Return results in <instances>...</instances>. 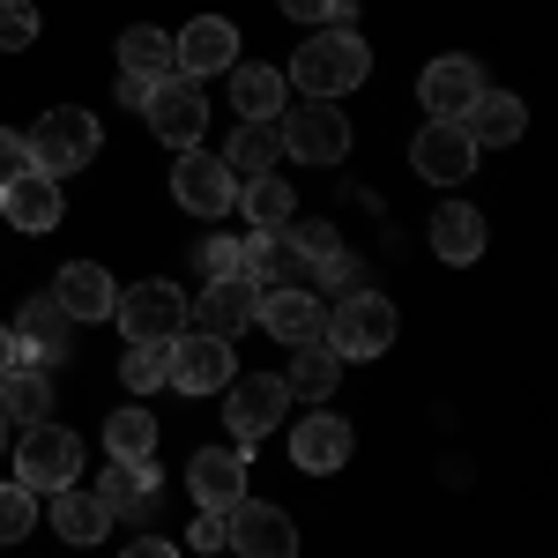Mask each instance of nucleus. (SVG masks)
Masks as SVG:
<instances>
[{"instance_id": "f257e3e1", "label": "nucleus", "mask_w": 558, "mask_h": 558, "mask_svg": "<svg viewBox=\"0 0 558 558\" xmlns=\"http://www.w3.org/2000/svg\"><path fill=\"white\" fill-rule=\"evenodd\" d=\"M365 75H373V45L357 38V31H313V38L299 45V60H291L283 83L305 89V97H320V105H336L350 89H365Z\"/></svg>"}, {"instance_id": "f03ea898", "label": "nucleus", "mask_w": 558, "mask_h": 558, "mask_svg": "<svg viewBox=\"0 0 558 558\" xmlns=\"http://www.w3.org/2000/svg\"><path fill=\"white\" fill-rule=\"evenodd\" d=\"M23 149H31V172L68 179V172H89V165H97L105 128H97V112H83V105H52L38 128L23 134Z\"/></svg>"}, {"instance_id": "7ed1b4c3", "label": "nucleus", "mask_w": 558, "mask_h": 558, "mask_svg": "<svg viewBox=\"0 0 558 558\" xmlns=\"http://www.w3.org/2000/svg\"><path fill=\"white\" fill-rule=\"evenodd\" d=\"M395 299H380V291H350L336 313H328V328H320V343L336 350L343 365H365V357H387L395 350Z\"/></svg>"}, {"instance_id": "20e7f679", "label": "nucleus", "mask_w": 558, "mask_h": 558, "mask_svg": "<svg viewBox=\"0 0 558 558\" xmlns=\"http://www.w3.org/2000/svg\"><path fill=\"white\" fill-rule=\"evenodd\" d=\"M15 484L38 492V499L68 492V484H83V432L52 425V417L31 425V432H23V447H15Z\"/></svg>"}, {"instance_id": "39448f33", "label": "nucleus", "mask_w": 558, "mask_h": 558, "mask_svg": "<svg viewBox=\"0 0 558 558\" xmlns=\"http://www.w3.org/2000/svg\"><path fill=\"white\" fill-rule=\"evenodd\" d=\"M276 142H283V157H291V165H320V172H336V165L350 157V120H343V105L305 97V105L283 112Z\"/></svg>"}, {"instance_id": "423d86ee", "label": "nucleus", "mask_w": 558, "mask_h": 558, "mask_svg": "<svg viewBox=\"0 0 558 558\" xmlns=\"http://www.w3.org/2000/svg\"><path fill=\"white\" fill-rule=\"evenodd\" d=\"M112 320H120V336H128V343H172V336H186L194 305H186V291H179V283H165V276H149V283H134V291H120V305H112Z\"/></svg>"}, {"instance_id": "0eeeda50", "label": "nucleus", "mask_w": 558, "mask_h": 558, "mask_svg": "<svg viewBox=\"0 0 558 558\" xmlns=\"http://www.w3.org/2000/svg\"><path fill=\"white\" fill-rule=\"evenodd\" d=\"M283 417H291V387H283V373H239V380L223 387V425H231L239 447L268 439Z\"/></svg>"}, {"instance_id": "6e6552de", "label": "nucleus", "mask_w": 558, "mask_h": 558, "mask_svg": "<svg viewBox=\"0 0 558 558\" xmlns=\"http://www.w3.org/2000/svg\"><path fill=\"white\" fill-rule=\"evenodd\" d=\"M223 544L239 558H299V521L276 499H239L223 507Z\"/></svg>"}, {"instance_id": "1a4fd4ad", "label": "nucleus", "mask_w": 558, "mask_h": 558, "mask_svg": "<svg viewBox=\"0 0 558 558\" xmlns=\"http://www.w3.org/2000/svg\"><path fill=\"white\" fill-rule=\"evenodd\" d=\"M172 202H179L186 216L216 223V216L239 209V179H231V165H223V157H209V149H179V165H172Z\"/></svg>"}, {"instance_id": "9d476101", "label": "nucleus", "mask_w": 558, "mask_h": 558, "mask_svg": "<svg viewBox=\"0 0 558 558\" xmlns=\"http://www.w3.org/2000/svg\"><path fill=\"white\" fill-rule=\"evenodd\" d=\"M142 120L157 128V142H172V149H202V134H209V97H202V83H186V75L149 83Z\"/></svg>"}, {"instance_id": "9b49d317", "label": "nucleus", "mask_w": 558, "mask_h": 558, "mask_svg": "<svg viewBox=\"0 0 558 558\" xmlns=\"http://www.w3.org/2000/svg\"><path fill=\"white\" fill-rule=\"evenodd\" d=\"M231 380H239V357H231L223 336H209V328L172 336V387L179 395H223Z\"/></svg>"}, {"instance_id": "f8f14e48", "label": "nucleus", "mask_w": 558, "mask_h": 558, "mask_svg": "<svg viewBox=\"0 0 558 558\" xmlns=\"http://www.w3.org/2000/svg\"><path fill=\"white\" fill-rule=\"evenodd\" d=\"M97 507L112 521H157V507H165L157 462H105L97 470Z\"/></svg>"}, {"instance_id": "ddd939ff", "label": "nucleus", "mask_w": 558, "mask_h": 558, "mask_svg": "<svg viewBox=\"0 0 558 558\" xmlns=\"http://www.w3.org/2000/svg\"><path fill=\"white\" fill-rule=\"evenodd\" d=\"M410 165L432 179V186H462L476 172V142L462 134V120H425L417 142H410Z\"/></svg>"}, {"instance_id": "4468645a", "label": "nucleus", "mask_w": 558, "mask_h": 558, "mask_svg": "<svg viewBox=\"0 0 558 558\" xmlns=\"http://www.w3.org/2000/svg\"><path fill=\"white\" fill-rule=\"evenodd\" d=\"M357 454V432H350V417H336V410H313V417H299V432H291V462H299L305 476H336Z\"/></svg>"}, {"instance_id": "2eb2a0df", "label": "nucleus", "mask_w": 558, "mask_h": 558, "mask_svg": "<svg viewBox=\"0 0 558 558\" xmlns=\"http://www.w3.org/2000/svg\"><path fill=\"white\" fill-rule=\"evenodd\" d=\"M186 492H194V507H209V514L239 507V499H246V447H239V439H231V447H202V454L186 462Z\"/></svg>"}, {"instance_id": "dca6fc26", "label": "nucleus", "mask_w": 558, "mask_h": 558, "mask_svg": "<svg viewBox=\"0 0 558 558\" xmlns=\"http://www.w3.org/2000/svg\"><path fill=\"white\" fill-rule=\"evenodd\" d=\"M172 45H179V75L186 83H209V75H231L239 68V31L223 15H194Z\"/></svg>"}, {"instance_id": "f3484780", "label": "nucleus", "mask_w": 558, "mask_h": 558, "mask_svg": "<svg viewBox=\"0 0 558 558\" xmlns=\"http://www.w3.org/2000/svg\"><path fill=\"white\" fill-rule=\"evenodd\" d=\"M260 313V283L239 268V276H209V291H202V305H194V320L209 328V336H223V343H239L246 328H254Z\"/></svg>"}, {"instance_id": "a211bd4d", "label": "nucleus", "mask_w": 558, "mask_h": 558, "mask_svg": "<svg viewBox=\"0 0 558 558\" xmlns=\"http://www.w3.org/2000/svg\"><path fill=\"white\" fill-rule=\"evenodd\" d=\"M68 328H75V320L52 305V291L31 299L23 313H15V328H8V336H15V365H45V373H52V365L75 350V343H68Z\"/></svg>"}, {"instance_id": "6ab92c4d", "label": "nucleus", "mask_w": 558, "mask_h": 558, "mask_svg": "<svg viewBox=\"0 0 558 558\" xmlns=\"http://www.w3.org/2000/svg\"><path fill=\"white\" fill-rule=\"evenodd\" d=\"M476 89H484V68L462 60V52H447V60H432L417 75V105H425V120H462L476 105Z\"/></svg>"}, {"instance_id": "aec40b11", "label": "nucleus", "mask_w": 558, "mask_h": 558, "mask_svg": "<svg viewBox=\"0 0 558 558\" xmlns=\"http://www.w3.org/2000/svg\"><path fill=\"white\" fill-rule=\"evenodd\" d=\"M0 216H8L15 231H31V239L60 231V216H68V202H60V179H45V172H15L8 186H0Z\"/></svg>"}, {"instance_id": "412c9836", "label": "nucleus", "mask_w": 558, "mask_h": 558, "mask_svg": "<svg viewBox=\"0 0 558 558\" xmlns=\"http://www.w3.org/2000/svg\"><path fill=\"white\" fill-rule=\"evenodd\" d=\"M254 328H268L276 343H320V328H328V305L313 299V291H260V313H254Z\"/></svg>"}, {"instance_id": "4be33fe9", "label": "nucleus", "mask_w": 558, "mask_h": 558, "mask_svg": "<svg viewBox=\"0 0 558 558\" xmlns=\"http://www.w3.org/2000/svg\"><path fill=\"white\" fill-rule=\"evenodd\" d=\"M52 305H60L68 320H112V305H120V283H112L97 260H68V268L52 276Z\"/></svg>"}, {"instance_id": "5701e85b", "label": "nucleus", "mask_w": 558, "mask_h": 558, "mask_svg": "<svg viewBox=\"0 0 558 558\" xmlns=\"http://www.w3.org/2000/svg\"><path fill=\"white\" fill-rule=\"evenodd\" d=\"M462 134H470L476 149H514L521 134H529V105H521L514 89H476V105L462 112Z\"/></svg>"}, {"instance_id": "b1692460", "label": "nucleus", "mask_w": 558, "mask_h": 558, "mask_svg": "<svg viewBox=\"0 0 558 558\" xmlns=\"http://www.w3.org/2000/svg\"><path fill=\"white\" fill-rule=\"evenodd\" d=\"M120 75H134V83H172V75H179L172 31H157V23H128V31H120Z\"/></svg>"}, {"instance_id": "393cba45", "label": "nucleus", "mask_w": 558, "mask_h": 558, "mask_svg": "<svg viewBox=\"0 0 558 558\" xmlns=\"http://www.w3.org/2000/svg\"><path fill=\"white\" fill-rule=\"evenodd\" d=\"M0 417H8V425H45V417H52V373H45V365H8V373H0Z\"/></svg>"}, {"instance_id": "a878e982", "label": "nucleus", "mask_w": 558, "mask_h": 558, "mask_svg": "<svg viewBox=\"0 0 558 558\" xmlns=\"http://www.w3.org/2000/svg\"><path fill=\"white\" fill-rule=\"evenodd\" d=\"M432 254L447 260V268H470L484 254V209H470V202L432 209Z\"/></svg>"}, {"instance_id": "bb28decb", "label": "nucleus", "mask_w": 558, "mask_h": 558, "mask_svg": "<svg viewBox=\"0 0 558 558\" xmlns=\"http://www.w3.org/2000/svg\"><path fill=\"white\" fill-rule=\"evenodd\" d=\"M276 157H283L276 120H239V128H231V142H223V165H231V179H239V186H246V179H268V172H276Z\"/></svg>"}, {"instance_id": "cd10ccee", "label": "nucleus", "mask_w": 558, "mask_h": 558, "mask_svg": "<svg viewBox=\"0 0 558 558\" xmlns=\"http://www.w3.org/2000/svg\"><path fill=\"white\" fill-rule=\"evenodd\" d=\"M276 105H291V83L276 75V68H231V112L239 120H276Z\"/></svg>"}, {"instance_id": "c85d7f7f", "label": "nucleus", "mask_w": 558, "mask_h": 558, "mask_svg": "<svg viewBox=\"0 0 558 558\" xmlns=\"http://www.w3.org/2000/svg\"><path fill=\"white\" fill-rule=\"evenodd\" d=\"M105 454L112 462H157V410H142V402L112 410L105 417Z\"/></svg>"}, {"instance_id": "c756f323", "label": "nucleus", "mask_w": 558, "mask_h": 558, "mask_svg": "<svg viewBox=\"0 0 558 558\" xmlns=\"http://www.w3.org/2000/svg\"><path fill=\"white\" fill-rule=\"evenodd\" d=\"M52 529H60V544H97V536H112V514L97 507V492L68 484V492H52Z\"/></svg>"}, {"instance_id": "7c9ffc66", "label": "nucleus", "mask_w": 558, "mask_h": 558, "mask_svg": "<svg viewBox=\"0 0 558 558\" xmlns=\"http://www.w3.org/2000/svg\"><path fill=\"white\" fill-rule=\"evenodd\" d=\"M336 380H343V357L328 343H305L299 357H291V373H283L291 402H336Z\"/></svg>"}, {"instance_id": "2f4dec72", "label": "nucleus", "mask_w": 558, "mask_h": 558, "mask_svg": "<svg viewBox=\"0 0 558 558\" xmlns=\"http://www.w3.org/2000/svg\"><path fill=\"white\" fill-rule=\"evenodd\" d=\"M239 216H246V223H254V231H283V223H291V216H299V194H291V179H246V186H239Z\"/></svg>"}, {"instance_id": "473e14b6", "label": "nucleus", "mask_w": 558, "mask_h": 558, "mask_svg": "<svg viewBox=\"0 0 558 558\" xmlns=\"http://www.w3.org/2000/svg\"><path fill=\"white\" fill-rule=\"evenodd\" d=\"M120 380H128V395H157V387H172V343H128Z\"/></svg>"}, {"instance_id": "72a5a7b5", "label": "nucleus", "mask_w": 558, "mask_h": 558, "mask_svg": "<svg viewBox=\"0 0 558 558\" xmlns=\"http://www.w3.org/2000/svg\"><path fill=\"white\" fill-rule=\"evenodd\" d=\"M38 529V492H23V484H0V544H23Z\"/></svg>"}, {"instance_id": "f704fd0d", "label": "nucleus", "mask_w": 558, "mask_h": 558, "mask_svg": "<svg viewBox=\"0 0 558 558\" xmlns=\"http://www.w3.org/2000/svg\"><path fill=\"white\" fill-rule=\"evenodd\" d=\"M283 246H291L299 260H313V268H320L328 254H343V239H336V223H283Z\"/></svg>"}, {"instance_id": "c9c22d12", "label": "nucleus", "mask_w": 558, "mask_h": 558, "mask_svg": "<svg viewBox=\"0 0 558 558\" xmlns=\"http://www.w3.org/2000/svg\"><path fill=\"white\" fill-rule=\"evenodd\" d=\"M283 15H299V23H320V31H350L357 23V0H276Z\"/></svg>"}, {"instance_id": "e433bc0d", "label": "nucleus", "mask_w": 558, "mask_h": 558, "mask_svg": "<svg viewBox=\"0 0 558 558\" xmlns=\"http://www.w3.org/2000/svg\"><path fill=\"white\" fill-rule=\"evenodd\" d=\"M38 45V8L31 0H0V52H23Z\"/></svg>"}, {"instance_id": "4c0bfd02", "label": "nucleus", "mask_w": 558, "mask_h": 558, "mask_svg": "<svg viewBox=\"0 0 558 558\" xmlns=\"http://www.w3.org/2000/svg\"><path fill=\"white\" fill-rule=\"evenodd\" d=\"M15 172H31V149H23V134H15V128H0V186H8Z\"/></svg>"}, {"instance_id": "58836bf2", "label": "nucleus", "mask_w": 558, "mask_h": 558, "mask_svg": "<svg viewBox=\"0 0 558 558\" xmlns=\"http://www.w3.org/2000/svg\"><path fill=\"white\" fill-rule=\"evenodd\" d=\"M186 551H223V514H209V507H202V521L186 529Z\"/></svg>"}, {"instance_id": "ea45409f", "label": "nucleus", "mask_w": 558, "mask_h": 558, "mask_svg": "<svg viewBox=\"0 0 558 558\" xmlns=\"http://www.w3.org/2000/svg\"><path fill=\"white\" fill-rule=\"evenodd\" d=\"M202 268H209V276H239V239H209V246H202Z\"/></svg>"}, {"instance_id": "a19ab883", "label": "nucleus", "mask_w": 558, "mask_h": 558, "mask_svg": "<svg viewBox=\"0 0 558 558\" xmlns=\"http://www.w3.org/2000/svg\"><path fill=\"white\" fill-rule=\"evenodd\" d=\"M120 558H179V544H165V536H134Z\"/></svg>"}, {"instance_id": "79ce46f5", "label": "nucleus", "mask_w": 558, "mask_h": 558, "mask_svg": "<svg viewBox=\"0 0 558 558\" xmlns=\"http://www.w3.org/2000/svg\"><path fill=\"white\" fill-rule=\"evenodd\" d=\"M8 365H15V336L0 328V373H8Z\"/></svg>"}, {"instance_id": "37998d69", "label": "nucleus", "mask_w": 558, "mask_h": 558, "mask_svg": "<svg viewBox=\"0 0 558 558\" xmlns=\"http://www.w3.org/2000/svg\"><path fill=\"white\" fill-rule=\"evenodd\" d=\"M0 454H8V417H0Z\"/></svg>"}]
</instances>
